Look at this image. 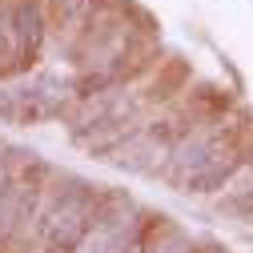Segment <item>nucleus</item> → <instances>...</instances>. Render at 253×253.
I'll use <instances>...</instances> for the list:
<instances>
[{
	"mask_svg": "<svg viewBox=\"0 0 253 253\" xmlns=\"http://www.w3.org/2000/svg\"><path fill=\"white\" fill-rule=\"evenodd\" d=\"M109 197L101 193V185H88V181H69V189L44 205L41 213V241L48 253H77L88 233L97 229V221L105 213Z\"/></svg>",
	"mask_w": 253,
	"mask_h": 253,
	"instance_id": "obj_1",
	"label": "nucleus"
},
{
	"mask_svg": "<svg viewBox=\"0 0 253 253\" xmlns=\"http://www.w3.org/2000/svg\"><path fill=\"white\" fill-rule=\"evenodd\" d=\"M69 81H60L52 73L20 77L12 84H0V121L8 125H41L52 121L69 101Z\"/></svg>",
	"mask_w": 253,
	"mask_h": 253,
	"instance_id": "obj_2",
	"label": "nucleus"
},
{
	"mask_svg": "<svg viewBox=\"0 0 253 253\" xmlns=\"http://www.w3.org/2000/svg\"><path fill=\"white\" fill-rule=\"evenodd\" d=\"M4 37H8V52L12 60L24 69L41 56L44 44V12H41V0H16V4L4 12Z\"/></svg>",
	"mask_w": 253,
	"mask_h": 253,
	"instance_id": "obj_3",
	"label": "nucleus"
},
{
	"mask_svg": "<svg viewBox=\"0 0 253 253\" xmlns=\"http://www.w3.org/2000/svg\"><path fill=\"white\" fill-rule=\"evenodd\" d=\"M225 153V137L221 133H189L169 149V161H165V177L173 185H181L185 177H193L197 169H205L209 161Z\"/></svg>",
	"mask_w": 253,
	"mask_h": 253,
	"instance_id": "obj_4",
	"label": "nucleus"
},
{
	"mask_svg": "<svg viewBox=\"0 0 253 253\" xmlns=\"http://www.w3.org/2000/svg\"><path fill=\"white\" fill-rule=\"evenodd\" d=\"M241 169H245L241 153H237V149H225L217 161H209V165L197 169L193 177H185L181 189H185V193H201V197H205V193H221V189H229V181H233Z\"/></svg>",
	"mask_w": 253,
	"mask_h": 253,
	"instance_id": "obj_5",
	"label": "nucleus"
},
{
	"mask_svg": "<svg viewBox=\"0 0 253 253\" xmlns=\"http://www.w3.org/2000/svg\"><path fill=\"white\" fill-rule=\"evenodd\" d=\"M221 209H229V213H237V217H253V169L237 181H229V189H225V197H221Z\"/></svg>",
	"mask_w": 253,
	"mask_h": 253,
	"instance_id": "obj_6",
	"label": "nucleus"
},
{
	"mask_svg": "<svg viewBox=\"0 0 253 253\" xmlns=\"http://www.w3.org/2000/svg\"><path fill=\"white\" fill-rule=\"evenodd\" d=\"M97 4H101V0H56V8L65 12L69 20H77V24H81V20H88L92 12H97Z\"/></svg>",
	"mask_w": 253,
	"mask_h": 253,
	"instance_id": "obj_7",
	"label": "nucleus"
}]
</instances>
